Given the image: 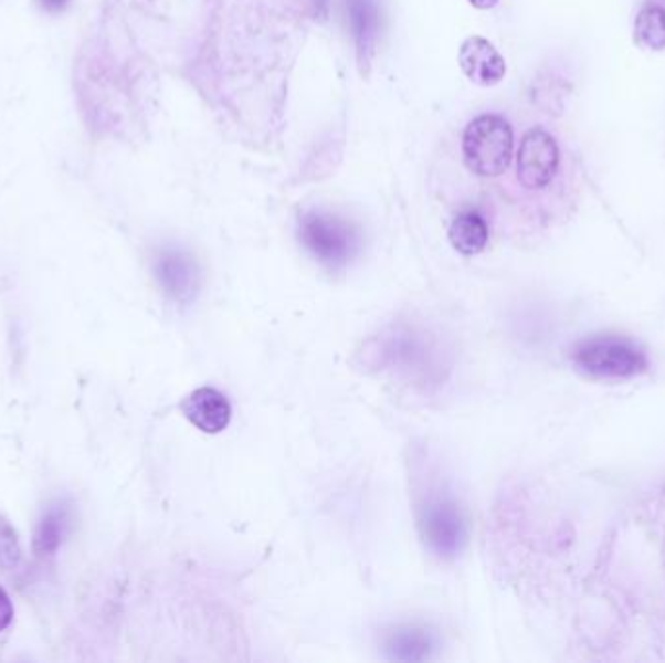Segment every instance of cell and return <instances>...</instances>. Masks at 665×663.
<instances>
[{
    "label": "cell",
    "mask_w": 665,
    "mask_h": 663,
    "mask_svg": "<svg viewBox=\"0 0 665 663\" xmlns=\"http://www.w3.org/2000/svg\"><path fill=\"white\" fill-rule=\"evenodd\" d=\"M349 17L350 33L357 45L358 63L365 66L372 63L382 30V12L378 0H345Z\"/></svg>",
    "instance_id": "obj_9"
},
{
    "label": "cell",
    "mask_w": 665,
    "mask_h": 663,
    "mask_svg": "<svg viewBox=\"0 0 665 663\" xmlns=\"http://www.w3.org/2000/svg\"><path fill=\"white\" fill-rule=\"evenodd\" d=\"M557 168H559L557 140L541 127L526 133L518 152L519 183L526 189H543L551 183Z\"/></svg>",
    "instance_id": "obj_5"
},
{
    "label": "cell",
    "mask_w": 665,
    "mask_h": 663,
    "mask_svg": "<svg viewBox=\"0 0 665 663\" xmlns=\"http://www.w3.org/2000/svg\"><path fill=\"white\" fill-rule=\"evenodd\" d=\"M450 242L463 255H477L487 248L488 227L479 212L465 211L450 224Z\"/></svg>",
    "instance_id": "obj_11"
},
{
    "label": "cell",
    "mask_w": 665,
    "mask_h": 663,
    "mask_svg": "<svg viewBox=\"0 0 665 663\" xmlns=\"http://www.w3.org/2000/svg\"><path fill=\"white\" fill-rule=\"evenodd\" d=\"M391 657L399 662H422L432 650V639L421 629H399L391 634L388 642Z\"/></svg>",
    "instance_id": "obj_12"
},
{
    "label": "cell",
    "mask_w": 665,
    "mask_h": 663,
    "mask_svg": "<svg viewBox=\"0 0 665 663\" xmlns=\"http://www.w3.org/2000/svg\"><path fill=\"white\" fill-rule=\"evenodd\" d=\"M469 2L471 4H473V7H475V9L488 10L495 9L496 2H498V0H469Z\"/></svg>",
    "instance_id": "obj_17"
},
{
    "label": "cell",
    "mask_w": 665,
    "mask_h": 663,
    "mask_svg": "<svg viewBox=\"0 0 665 663\" xmlns=\"http://www.w3.org/2000/svg\"><path fill=\"white\" fill-rule=\"evenodd\" d=\"M71 527V508L66 502H55L41 516L33 532V552L38 557H51L57 552Z\"/></svg>",
    "instance_id": "obj_10"
},
{
    "label": "cell",
    "mask_w": 665,
    "mask_h": 663,
    "mask_svg": "<svg viewBox=\"0 0 665 663\" xmlns=\"http://www.w3.org/2000/svg\"><path fill=\"white\" fill-rule=\"evenodd\" d=\"M463 160L481 178L508 170L514 156V130L500 115H479L463 133Z\"/></svg>",
    "instance_id": "obj_1"
},
{
    "label": "cell",
    "mask_w": 665,
    "mask_h": 663,
    "mask_svg": "<svg viewBox=\"0 0 665 663\" xmlns=\"http://www.w3.org/2000/svg\"><path fill=\"white\" fill-rule=\"evenodd\" d=\"M12 621H14V606L4 588H0V632L7 631Z\"/></svg>",
    "instance_id": "obj_15"
},
{
    "label": "cell",
    "mask_w": 665,
    "mask_h": 663,
    "mask_svg": "<svg viewBox=\"0 0 665 663\" xmlns=\"http://www.w3.org/2000/svg\"><path fill=\"white\" fill-rule=\"evenodd\" d=\"M22 562V545L17 529L0 514V570H14Z\"/></svg>",
    "instance_id": "obj_14"
},
{
    "label": "cell",
    "mask_w": 665,
    "mask_h": 663,
    "mask_svg": "<svg viewBox=\"0 0 665 663\" xmlns=\"http://www.w3.org/2000/svg\"><path fill=\"white\" fill-rule=\"evenodd\" d=\"M156 278L179 304H189L199 291V269L186 251L166 250L156 260Z\"/></svg>",
    "instance_id": "obj_6"
},
{
    "label": "cell",
    "mask_w": 665,
    "mask_h": 663,
    "mask_svg": "<svg viewBox=\"0 0 665 663\" xmlns=\"http://www.w3.org/2000/svg\"><path fill=\"white\" fill-rule=\"evenodd\" d=\"M181 413L193 427L207 434H219L232 421V407L219 389L201 388L183 399Z\"/></svg>",
    "instance_id": "obj_8"
},
{
    "label": "cell",
    "mask_w": 665,
    "mask_h": 663,
    "mask_svg": "<svg viewBox=\"0 0 665 663\" xmlns=\"http://www.w3.org/2000/svg\"><path fill=\"white\" fill-rule=\"evenodd\" d=\"M419 526L426 547L440 558H454L467 537L462 509L447 496H431L422 504Z\"/></svg>",
    "instance_id": "obj_4"
},
{
    "label": "cell",
    "mask_w": 665,
    "mask_h": 663,
    "mask_svg": "<svg viewBox=\"0 0 665 663\" xmlns=\"http://www.w3.org/2000/svg\"><path fill=\"white\" fill-rule=\"evenodd\" d=\"M572 360L580 372L598 380H625L644 372L648 366L641 348L616 337L585 340L574 350Z\"/></svg>",
    "instance_id": "obj_2"
},
{
    "label": "cell",
    "mask_w": 665,
    "mask_h": 663,
    "mask_svg": "<svg viewBox=\"0 0 665 663\" xmlns=\"http://www.w3.org/2000/svg\"><path fill=\"white\" fill-rule=\"evenodd\" d=\"M460 66L471 82L479 86H496L506 74V61L490 41L471 35L460 48Z\"/></svg>",
    "instance_id": "obj_7"
},
{
    "label": "cell",
    "mask_w": 665,
    "mask_h": 663,
    "mask_svg": "<svg viewBox=\"0 0 665 663\" xmlns=\"http://www.w3.org/2000/svg\"><path fill=\"white\" fill-rule=\"evenodd\" d=\"M40 4L48 12H61V10L66 9L68 0H40Z\"/></svg>",
    "instance_id": "obj_16"
},
{
    "label": "cell",
    "mask_w": 665,
    "mask_h": 663,
    "mask_svg": "<svg viewBox=\"0 0 665 663\" xmlns=\"http://www.w3.org/2000/svg\"><path fill=\"white\" fill-rule=\"evenodd\" d=\"M634 40L641 48L652 51L665 49V9L646 4L634 22Z\"/></svg>",
    "instance_id": "obj_13"
},
{
    "label": "cell",
    "mask_w": 665,
    "mask_h": 663,
    "mask_svg": "<svg viewBox=\"0 0 665 663\" xmlns=\"http://www.w3.org/2000/svg\"><path fill=\"white\" fill-rule=\"evenodd\" d=\"M300 240L317 261L332 269L345 267L358 250L357 230L325 212H308L302 217Z\"/></svg>",
    "instance_id": "obj_3"
}]
</instances>
